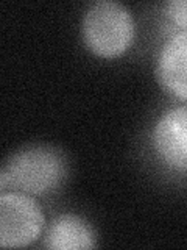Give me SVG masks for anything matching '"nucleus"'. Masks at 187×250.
<instances>
[{"mask_svg": "<svg viewBox=\"0 0 187 250\" xmlns=\"http://www.w3.org/2000/svg\"><path fill=\"white\" fill-rule=\"evenodd\" d=\"M69 175V161L59 147L28 144L18 148L0 169V192L18 191L28 195H47L62 186Z\"/></svg>", "mask_w": 187, "mask_h": 250, "instance_id": "f257e3e1", "label": "nucleus"}, {"mask_svg": "<svg viewBox=\"0 0 187 250\" xmlns=\"http://www.w3.org/2000/svg\"><path fill=\"white\" fill-rule=\"evenodd\" d=\"M84 47L98 58H119L130 50L136 38V21L128 6L114 0L91 3L81 18Z\"/></svg>", "mask_w": 187, "mask_h": 250, "instance_id": "f03ea898", "label": "nucleus"}, {"mask_svg": "<svg viewBox=\"0 0 187 250\" xmlns=\"http://www.w3.org/2000/svg\"><path fill=\"white\" fill-rule=\"evenodd\" d=\"M45 231V216L33 195L0 192V247H28Z\"/></svg>", "mask_w": 187, "mask_h": 250, "instance_id": "7ed1b4c3", "label": "nucleus"}, {"mask_svg": "<svg viewBox=\"0 0 187 250\" xmlns=\"http://www.w3.org/2000/svg\"><path fill=\"white\" fill-rule=\"evenodd\" d=\"M154 155L166 167L187 170V104L166 109L151 130Z\"/></svg>", "mask_w": 187, "mask_h": 250, "instance_id": "20e7f679", "label": "nucleus"}, {"mask_svg": "<svg viewBox=\"0 0 187 250\" xmlns=\"http://www.w3.org/2000/svg\"><path fill=\"white\" fill-rule=\"evenodd\" d=\"M154 74L161 88L187 102V30L170 35L156 55Z\"/></svg>", "mask_w": 187, "mask_h": 250, "instance_id": "39448f33", "label": "nucleus"}, {"mask_svg": "<svg viewBox=\"0 0 187 250\" xmlns=\"http://www.w3.org/2000/svg\"><path fill=\"white\" fill-rule=\"evenodd\" d=\"M44 247L50 250L95 249L97 234L84 217L64 213L53 219L44 231Z\"/></svg>", "mask_w": 187, "mask_h": 250, "instance_id": "423d86ee", "label": "nucleus"}, {"mask_svg": "<svg viewBox=\"0 0 187 250\" xmlns=\"http://www.w3.org/2000/svg\"><path fill=\"white\" fill-rule=\"evenodd\" d=\"M164 14L178 30H187V0H170L164 3Z\"/></svg>", "mask_w": 187, "mask_h": 250, "instance_id": "0eeeda50", "label": "nucleus"}]
</instances>
